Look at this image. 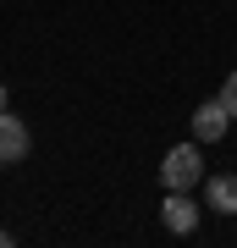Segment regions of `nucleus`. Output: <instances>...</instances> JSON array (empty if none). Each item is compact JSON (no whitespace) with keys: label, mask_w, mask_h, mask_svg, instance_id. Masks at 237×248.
Wrapping results in <instances>:
<instances>
[{"label":"nucleus","mask_w":237,"mask_h":248,"mask_svg":"<svg viewBox=\"0 0 237 248\" xmlns=\"http://www.w3.org/2000/svg\"><path fill=\"white\" fill-rule=\"evenodd\" d=\"M204 177V160L193 143H176L166 155V166H160V182H166V193H193V182Z\"/></svg>","instance_id":"f257e3e1"},{"label":"nucleus","mask_w":237,"mask_h":248,"mask_svg":"<svg viewBox=\"0 0 237 248\" xmlns=\"http://www.w3.org/2000/svg\"><path fill=\"white\" fill-rule=\"evenodd\" d=\"M33 149V138H28V127L17 122L11 110H0V166H17V160Z\"/></svg>","instance_id":"f03ea898"},{"label":"nucleus","mask_w":237,"mask_h":248,"mask_svg":"<svg viewBox=\"0 0 237 248\" xmlns=\"http://www.w3.org/2000/svg\"><path fill=\"white\" fill-rule=\"evenodd\" d=\"M226 122H232L226 99H210V105H199V110H193V138H204V143H215L221 133H226Z\"/></svg>","instance_id":"7ed1b4c3"},{"label":"nucleus","mask_w":237,"mask_h":248,"mask_svg":"<svg viewBox=\"0 0 237 248\" xmlns=\"http://www.w3.org/2000/svg\"><path fill=\"white\" fill-rule=\"evenodd\" d=\"M160 221H166V232L188 237V232H193V221H199V210H193V199H188V193H171L166 204H160Z\"/></svg>","instance_id":"20e7f679"},{"label":"nucleus","mask_w":237,"mask_h":248,"mask_svg":"<svg viewBox=\"0 0 237 248\" xmlns=\"http://www.w3.org/2000/svg\"><path fill=\"white\" fill-rule=\"evenodd\" d=\"M204 199H210V210L237 215V177H210L204 182Z\"/></svg>","instance_id":"39448f33"},{"label":"nucleus","mask_w":237,"mask_h":248,"mask_svg":"<svg viewBox=\"0 0 237 248\" xmlns=\"http://www.w3.org/2000/svg\"><path fill=\"white\" fill-rule=\"evenodd\" d=\"M221 99H226V110H232V122H237V72L226 78V89H221Z\"/></svg>","instance_id":"423d86ee"},{"label":"nucleus","mask_w":237,"mask_h":248,"mask_svg":"<svg viewBox=\"0 0 237 248\" xmlns=\"http://www.w3.org/2000/svg\"><path fill=\"white\" fill-rule=\"evenodd\" d=\"M0 248H11V232H6V226H0Z\"/></svg>","instance_id":"0eeeda50"}]
</instances>
